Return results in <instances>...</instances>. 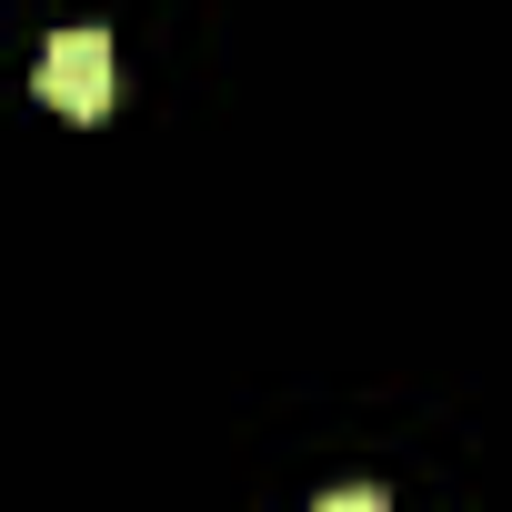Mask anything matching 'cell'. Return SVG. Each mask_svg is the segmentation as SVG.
<instances>
[{"label": "cell", "mask_w": 512, "mask_h": 512, "mask_svg": "<svg viewBox=\"0 0 512 512\" xmlns=\"http://www.w3.org/2000/svg\"><path fill=\"white\" fill-rule=\"evenodd\" d=\"M312 512H392V502H382V492H372V482H362V492H322V502H312Z\"/></svg>", "instance_id": "cell-2"}, {"label": "cell", "mask_w": 512, "mask_h": 512, "mask_svg": "<svg viewBox=\"0 0 512 512\" xmlns=\"http://www.w3.org/2000/svg\"><path fill=\"white\" fill-rule=\"evenodd\" d=\"M41 101L71 111V121H101L121 101V61H111V31H51L41 51Z\"/></svg>", "instance_id": "cell-1"}]
</instances>
